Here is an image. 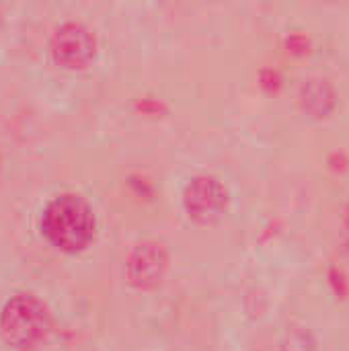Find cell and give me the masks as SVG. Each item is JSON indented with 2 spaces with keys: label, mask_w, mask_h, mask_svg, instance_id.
I'll return each instance as SVG.
<instances>
[{
  "label": "cell",
  "mask_w": 349,
  "mask_h": 351,
  "mask_svg": "<svg viewBox=\"0 0 349 351\" xmlns=\"http://www.w3.org/2000/svg\"><path fill=\"white\" fill-rule=\"evenodd\" d=\"M183 208L195 222L212 224L224 216L228 208V191L216 177L197 175L183 189Z\"/></svg>",
  "instance_id": "4"
},
{
  "label": "cell",
  "mask_w": 349,
  "mask_h": 351,
  "mask_svg": "<svg viewBox=\"0 0 349 351\" xmlns=\"http://www.w3.org/2000/svg\"><path fill=\"white\" fill-rule=\"evenodd\" d=\"M49 49L56 64H60L62 68H84L95 58L97 37L84 23L66 21L60 27H56L49 41Z\"/></svg>",
  "instance_id": "3"
},
{
  "label": "cell",
  "mask_w": 349,
  "mask_h": 351,
  "mask_svg": "<svg viewBox=\"0 0 349 351\" xmlns=\"http://www.w3.org/2000/svg\"><path fill=\"white\" fill-rule=\"evenodd\" d=\"M49 329V311L33 294H14L2 306L0 335L14 350H35L47 339Z\"/></svg>",
  "instance_id": "2"
},
{
  "label": "cell",
  "mask_w": 349,
  "mask_h": 351,
  "mask_svg": "<svg viewBox=\"0 0 349 351\" xmlns=\"http://www.w3.org/2000/svg\"><path fill=\"white\" fill-rule=\"evenodd\" d=\"M337 247H339V253L344 255V259L349 263V202L341 212L339 230H337Z\"/></svg>",
  "instance_id": "7"
},
{
  "label": "cell",
  "mask_w": 349,
  "mask_h": 351,
  "mask_svg": "<svg viewBox=\"0 0 349 351\" xmlns=\"http://www.w3.org/2000/svg\"><path fill=\"white\" fill-rule=\"evenodd\" d=\"M167 265L169 257L165 247L156 241H142L125 259V280L138 290H152L163 282Z\"/></svg>",
  "instance_id": "5"
},
{
  "label": "cell",
  "mask_w": 349,
  "mask_h": 351,
  "mask_svg": "<svg viewBox=\"0 0 349 351\" xmlns=\"http://www.w3.org/2000/svg\"><path fill=\"white\" fill-rule=\"evenodd\" d=\"M41 232L60 251H82L95 237L93 208L76 193H62L43 208Z\"/></svg>",
  "instance_id": "1"
},
{
  "label": "cell",
  "mask_w": 349,
  "mask_h": 351,
  "mask_svg": "<svg viewBox=\"0 0 349 351\" xmlns=\"http://www.w3.org/2000/svg\"><path fill=\"white\" fill-rule=\"evenodd\" d=\"M298 101L304 113L315 119H323L337 107V93L327 78H309L300 86Z\"/></svg>",
  "instance_id": "6"
},
{
  "label": "cell",
  "mask_w": 349,
  "mask_h": 351,
  "mask_svg": "<svg viewBox=\"0 0 349 351\" xmlns=\"http://www.w3.org/2000/svg\"><path fill=\"white\" fill-rule=\"evenodd\" d=\"M306 337H309V333H288V337L276 348L274 351H309L311 350V346L306 343Z\"/></svg>",
  "instance_id": "8"
}]
</instances>
